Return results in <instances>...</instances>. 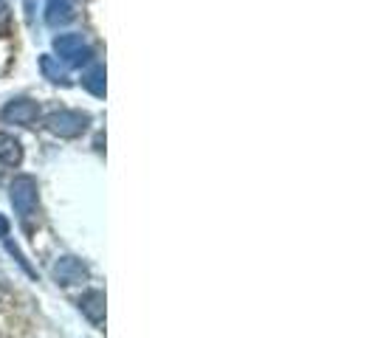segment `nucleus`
I'll return each mask as SVG.
<instances>
[{
    "mask_svg": "<svg viewBox=\"0 0 375 338\" xmlns=\"http://www.w3.org/2000/svg\"><path fill=\"white\" fill-rule=\"evenodd\" d=\"M91 116L82 110H54L51 116H46V127L60 135V138H77L88 130Z\"/></svg>",
    "mask_w": 375,
    "mask_h": 338,
    "instance_id": "1",
    "label": "nucleus"
},
{
    "mask_svg": "<svg viewBox=\"0 0 375 338\" xmlns=\"http://www.w3.org/2000/svg\"><path fill=\"white\" fill-rule=\"evenodd\" d=\"M9 198H12V206H15L18 217L32 220L34 209H37V181L32 175H18L9 187Z\"/></svg>",
    "mask_w": 375,
    "mask_h": 338,
    "instance_id": "2",
    "label": "nucleus"
},
{
    "mask_svg": "<svg viewBox=\"0 0 375 338\" xmlns=\"http://www.w3.org/2000/svg\"><path fill=\"white\" fill-rule=\"evenodd\" d=\"M54 51L68 62V65H77V68H82V65H88L91 60H93V51H91V46H88V40L82 37V34H60V37H54Z\"/></svg>",
    "mask_w": 375,
    "mask_h": 338,
    "instance_id": "3",
    "label": "nucleus"
},
{
    "mask_svg": "<svg viewBox=\"0 0 375 338\" xmlns=\"http://www.w3.org/2000/svg\"><path fill=\"white\" fill-rule=\"evenodd\" d=\"M88 273H91L88 265H85L82 259H77V257H60V259L54 262V279H57L60 285H65V288L88 282Z\"/></svg>",
    "mask_w": 375,
    "mask_h": 338,
    "instance_id": "4",
    "label": "nucleus"
},
{
    "mask_svg": "<svg viewBox=\"0 0 375 338\" xmlns=\"http://www.w3.org/2000/svg\"><path fill=\"white\" fill-rule=\"evenodd\" d=\"M37 116H40V107L32 99H12L4 110H0V119L6 124H23V127H29Z\"/></svg>",
    "mask_w": 375,
    "mask_h": 338,
    "instance_id": "5",
    "label": "nucleus"
},
{
    "mask_svg": "<svg viewBox=\"0 0 375 338\" xmlns=\"http://www.w3.org/2000/svg\"><path fill=\"white\" fill-rule=\"evenodd\" d=\"M79 310H82V316L93 324V327H102L105 324V293L102 290H85L82 296H79Z\"/></svg>",
    "mask_w": 375,
    "mask_h": 338,
    "instance_id": "6",
    "label": "nucleus"
},
{
    "mask_svg": "<svg viewBox=\"0 0 375 338\" xmlns=\"http://www.w3.org/2000/svg\"><path fill=\"white\" fill-rule=\"evenodd\" d=\"M20 161H23V144L9 133H0V173L20 166Z\"/></svg>",
    "mask_w": 375,
    "mask_h": 338,
    "instance_id": "7",
    "label": "nucleus"
},
{
    "mask_svg": "<svg viewBox=\"0 0 375 338\" xmlns=\"http://www.w3.org/2000/svg\"><path fill=\"white\" fill-rule=\"evenodd\" d=\"M74 4L71 0H48L46 4V23L51 29H60V26H68L74 20Z\"/></svg>",
    "mask_w": 375,
    "mask_h": 338,
    "instance_id": "8",
    "label": "nucleus"
},
{
    "mask_svg": "<svg viewBox=\"0 0 375 338\" xmlns=\"http://www.w3.org/2000/svg\"><path fill=\"white\" fill-rule=\"evenodd\" d=\"M82 88L88 90V93H93V96H105V65H99V62H93L85 74H82Z\"/></svg>",
    "mask_w": 375,
    "mask_h": 338,
    "instance_id": "9",
    "label": "nucleus"
},
{
    "mask_svg": "<svg viewBox=\"0 0 375 338\" xmlns=\"http://www.w3.org/2000/svg\"><path fill=\"white\" fill-rule=\"evenodd\" d=\"M40 71H43V76H46L48 82H54V85H71L65 68H63L51 54H43V57H40Z\"/></svg>",
    "mask_w": 375,
    "mask_h": 338,
    "instance_id": "10",
    "label": "nucleus"
},
{
    "mask_svg": "<svg viewBox=\"0 0 375 338\" xmlns=\"http://www.w3.org/2000/svg\"><path fill=\"white\" fill-rule=\"evenodd\" d=\"M6 248H9V254H12V257H15V259H18V262H20V268H23V271H26V273H29V276H37V273H34V268H32V265H29V259H26V257H23V251H20V248H18V245H15V243H12V240H9V237H6Z\"/></svg>",
    "mask_w": 375,
    "mask_h": 338,
    "instance_id": "11",
    "label": "nucleus"
},
{
    "mask_svg": "<svg viewBox=\"0 0 375 338\" xmlns=\"http://www.w3.org/2000/svg\"><path fill=\"white\" fill-rule=\"evenodd\" d=\"M6 23H9V4L0 0V26H6Z\"/></svg>",
    "mask_w": 375,
    "mask_h": 338,
    "instance_id": "12",
    "label": "nucleus"
},
{
    "mask_svg": "<svg viewBox=\"0 0 375 338\" xmlns=\"http://www.w3.org/2000/svg\"><path fill=\"white\" fill-rule=\"evenodd\" d=\"M6 237H9V220L0 215V240H6Z\"/></svg>",
    "mask_w": 375,
    "mask_h": 338,
    "instance_id": "13",
    "label": "nucleus"
},
{
    "mask_svg": "<svg viewBox=\"0 0 375 338\" xmlns=\"http://www.w3.org/2000/svg\"><path fill=\"white\" fill-rule=\"evenodd\" d=\"M26 20H34V0H26Z\"/></svg>",
    "mask_w": 375,
    "mask_h": 338,
    "instance_id": "14",
    "label": "nucleus"
}]
</instances>
